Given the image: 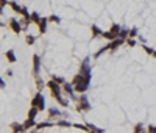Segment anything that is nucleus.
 Wrapping results in <instances>:
<instances>
[{
  "instance_id": "obj_1",
  "label": "nucleus",
  "mask_w": 156,
  "mask_h": 133,
  "mask_svg": "<svg viewBox=\"0 0 156 133\" xmlns=\"http://www.w3.org/2000/svg\"><path fill=\"white\" fill-rule=\"evenodd\" d=\"M89 83H91V77H86V75H75V78L72 80V86L77 92H84L88 88H89Z\"/></svg>"
},
{
  "instance_id": "obj_2",
  "label": "nucleus",
  "mask_w": 156,
  "mask_h": 133,
  "mask_svg": "<svg viewBox=\"0 0 156 133\" xmlns=\"http://www.w3.org/2000/svg\"><path fill=\"white\" fill-rule=\"evenodd\" d=\"M47 86L50 88V91H52L53 97L59 102V105H62V106H67V105H69V102H67V100H64L62 97H61V86H59L58 83H55L53 80H50V82L47 83Z\"/></svg>"
},
{
  "instance_id": "obj_3",
  "label": "nucleus",
  "mask_w": 156,
  "mask_h": 133,
  "mask_svg": "<svg viewBox=\"0 0 156 133\" xmlns=\"http://www.w3.org/2000/svg\"><path fill=\"white\" fill-rule=\"evenodd\" d=\"M31 106L38 108L39 111H44V108H45V100H44V96H42L41 92L36 94V97L31 100Z\"/></svg>"
},
{
  "instance_id": "obj_4",
  "label": "nucleus",
  "mask_w": 156,
  "mask_h": 133,
  "mask_svg": "<svg viewBox=\"0 0 156 133\" xmlns=\"http://www.w3.org/2000/svg\"><path fill=\"white\" fill-rule=\"evenodd\" d=\"M77 110L78 111H89L91 110V103H89V100H88V97L86 96H81L80 99H78V106H77Z\"/></svg>"
},
{
  "instance_id": "obj_5",
  "label": "nucleus",
  "mask_w": 156,
  "mask_h": 133,
  "mask_svg": "<svg viewBox=\"0 0 156 133\" xmlns=\"http://www.w3.org/2000/svg\"><path fill=\"white\" fill-rule=\"evenodd\" d=\"M80 74L81 75H86V77H91V66H89V58H86L83 63H81V67H80Z\"/></svg>"
},
{
  "instance_id": "obj_6",
  "label": "nucleus",
  "mask_w": 156,
  "mask_h": 133,
  "mask_svg": "<svg viewBox=\"0 0 156 133\" xmlns=\"http://www.w3.org/2000/svg\"><path fill=\"white\" fill-rule=\"evenodd\" d=\"M39 70H41V60L38 55H33V72H34V77L39 75Z\"/></svg>"
},
{
  "instance_id": "obj_7",
  "label": "nucleus",
  "mask_w": 156,
  "mask_h": 133,
  "mask_svg": "<svg viewBox=\"0 0 156 133\" xmlns=\"http://www.w3.org/2000/svg\"><path fill=\"white\" fill-rule=\"evenodd\" d=\"M10 27H11V30H13L14 33H17V34H19V33L22 31L21 22H19V21H16V19H10Z\"/></svg>"
},
{
  "instance_id": "obj_8",
  "label": "nucleus",
  "mask_w": 156,
  "mask_h": 133,
  "mask_svg": "<svg viewBox=\"0 0 156 133\" xmlns=\"http://www.w3.org/2000/svg\"><path fill=\"white\" fill-rule=\"evenodd\" d=\"M62 89H64V91H66V92L69 94V97H70V99H77V97H75V92H73V86H72V85H69V83H64V85H62Z\"/></svg>"
},
{
  "instance_id": "obj_9",
  "label": "nucleus",
  "mask_w": 156,
  "mask_h": 133,
  "mask_svg": "<svg viewBox=\"0 0 156 133\" xmlns=\"http://www.w3.org/2000/svg\"><path fill=\"white\" fill-rule=\"evenodd\" d=\"M122 42H123V39H120V38H117V39H114L113 42H109L108 46H106V49H108V50H114V49H117L119 46H120Z\"/></svg>"
},
{
  "instance_id": "obj_10",
  "label": "nucleus",
  "mask_w": 156,
  "mask_h": 133,
  "mask_svg": "<svg viewBox=\"0 0 156 133\" xmlns=\"http://www.w3.org/2000/svg\"><path fill=\"white\" fill-rule=\"evenodd\" d=\"M47 22H49V19H47V17H42V19L39 21V31L41 33H45V30H47Z\"/></svg>"
},
{
  "instance_id": "obj_11",
  "label": "nucleus",
  "mask_w": 156,
  "mask_h": 133,
  "mask_svg": "<svg viewBox=\"0 0 156 133\" xmlns=\"http://www.w3.org/2000/svg\"><path fill=\"white\" fill-rule=\"evenodd\" d=\"M11 130H13V133H21L24 130V125H21V124H17V122H13L11 124Z\"/></svg>"
},
{
  "instance_id": "obj_12",
  "label": "nucleus",
  "mask_w": 156,
  "mask_h": 133,
  "mask_svg": "<svg viewBox=\"0 0 156 133\" xmlns=\"http://www.w3.org/2000/svg\"><path fill=\"white\" fill-rule=\"evenodd\" d=\"M6 60L10 61V63H14V61H16V55H14L13 50H8L6 52Z\"/></svg>"
},
{
  "instance_id": "obj_13",
  "label": "nucleus",
  "mask_w": 156,
  "mask_h": 133,
  "mask_svg": "<svg viewBox=\"0 0 156 133\" xmlns=\"http://www.w3.org/2000/svg\"><path fill=\"white\" fill-rule=\"evenodd\" d=\"M34 119H27V122L24 124V130H27V128H31V127H34Z\"/></svg>"
},
{
  "instance_id": "obj_14",
  "label": "nucleus",
  "mask_w": 156,
  "mask_h": 133,
  "mask_svg": "<svg viewBox=\"0 0 156 133\" xmlns=\"http://www.w3.org/2000/svg\"><path fill=\"white\" fill-rule=\"evenodd\" d=\"M8 5H10L16 13H21V10H22V6H21V5H17V3H14V2H8Z\"/></svg>"
},
{
  "instance_id": "obj_15",
  "label": "nucleus",
  "mask_w": 156,
  "mask_h": 133,
  "mask_svg": "<svg viewBox=\"0 0 156 133\" xmlns=\"http://www.w3.org/2000/svg\"><path fill=\"white\" fill-rule=\"evenodd\" d=\"M49 114H50V118L61 116V111H59V110H56V108H50V110H49Z\"/></svg>"
},
{
  "instance_id": "obj_16",
  "label": "nucleus",
  "mask_w": 156,
  "mask_h": 133,
  "mask_svg": "<svg viewBox=\"0 0 156 133\" xmlns=\"http://www.w3.org/2000/svg\"><path fill=\"white\" fill-rule=\"evenodd\" d=\"M38 108H34V106H31V110L28 111V119H34V116H36V114H38Z\"/></svg>"
},
{
  "instance_id": "obj_17",
  "label": "nucleus",
  "mask_w": 156,
  "mask_h": 133,
  "mask_svg": "<svg viewBox=\"0 0 156 133\" xmlns=\"http://www.w3.org/2000/svg\"><path fill=\"white\" fill-rule=\"evenodd\" d=\"M30 21H34L36 24H39L41 17H39V14H38V13H31V14H30Z\"/></svg>"
},
{
  "instance_id": "obj_18",
  "label": "nucleus",
  "mask_w": 156,
  "mask_h": 133,
  "mask_svg": "<svg viewBox=\"0 0 156 133\" xmlns=\"http://www.w3.org/2000/svg\"><path fill=\"white\" fill-rule=\"evenodd\" d=\"M134 133H147V130L144 128V125H142V124H137V125H136V128H134Z\"/></svg>"
},
{
  "instance_id": "obj_19",
  "label": "nucleus",
  "mask_w": 156,
  "mask_h": 133,
  "mask_svg": "<svg viewBox=\"0 0 156 133\" xmlns=\"http://www.w3.org/2000/svg\"><path fill=\"white\" fill-rule=\"evenodd\" d=\"M92 33H94V36H98V34H103V31H100V28L97 25H92Z\"/></svg>"
},
{
  "instance_id": "obj_20",
  "label": "nucleus",
  "mask_w": 156,
  "mask_h": 133,
  "mask_svg": "<svg viewBox=\"0 0 156 133\" xmlns=\"http://www.w3.org/2000/svg\"><path fill=\"white\" fill-rule=\"evenodd\" d=\"M52 80H53L55 83H62V85H64V78H62V77H56V75H53V77H52Z\"/></svg>"
},
{
  "instance_id": "obj_21",
  "label": "nucleus",
  "mask_w": 156,
  "mask_h": 133,
  "mask_svg": "<svg viewBox=\"0 0 156 133\" xmlns=\"http://www.w3.org/2000/svg\"><path fill=\"white\" fill-rule=\"evenodd\" d=\"M36 83H38V89L41 91V89H42V88H44V82H42V80L39 78V75H38V77H36Z\"/></svg>"
},
{
  "instance_id": "obj_22",
  "label": "nucleus",
  "mask_w": 156,
  "mask_h": 133,
  "mask_svg": "<svg viewBox=\"0 0 156 133\" xmlns=\"http://www.w3.org/2000/svg\"><path fill=\"white\" fill-rule=\"evenodd\" d=\"M47 19H49L50 22H55V24H58V22L61 21L59 17H58V16H55V14H53V16H50V17H47Z\"/></svg>"
},
{
  "instance_id": "obj_23",
  "label": "nucleus",
  "mask_w": 156,
  "mask_h": 133,
  "mask_svg": "<svg viewBox=\"0 0 156 133\" xmlns=\"http://www.w3.org/2000/svg\"><path fill=\"white\" fill-rule=\"evenodd\" d=\"M50 125H53L52 122H42V124H38V128H44V127H50Z\"/></svg>"
},
{
  "instance_id": "obj_24",
  "label": "nucleus",
  "mask_w": 156,
  "mask_h": 133,
  "mask_svg": "<svg viewBox=\"0 0 156 133\" xmlns=\"http://www.w3.org/2000/svg\"><path fill=\"white\" fill-rule=\"evenodd\" d=\"M136 34H137V30H136V28H133V30L128 31V36H130V39H131V38H134Z\"/></svg>"
},
{
  "instance_id": "obj_25",
  "label": "nucleus",
  "mask_w": 156,
  "mask_h": 133,
  "mask_svg": "<svg viewBox=\"0 0 156 133\" xmlns=\"http://www.w3.org/2000/svg\"><path fill=\"white\" fill-rule=\"evenodd\" d=\"M25 41H27V44H30V46H31V44L34 42V36H30V34H28V36L25 38Z\"/></svg>"
},
{
  "instance_id": "obj_26",
  "label": "nucleus",
  "mask_w": 156,
  "mask_h": 133,
  "mask_svg": "<svg viewBox=\"0 0 156 133\" xmlns=\"http://www.w3.org/2000/svg\"><path fill=\"white\" fill-rule=\"evenodd\" d=\"M126 36H128V31H126V30H122L120 34H119V38H120V39H125Z\"/></svg>"
},
{
  "instance_id": "obj_27",
  "label": "nucleus",
  "mask_w": 156,
  "mask_h": 133,
  "mask_svg": "<svg viewBox=\"0 0 156 133\" xmlns=\"http://www.w3.org/2000/svg\"><path fill=\"white\" fill-rule=\"evenodd\" d=\"M58 124H59V125H62V127H70V122H67V121H59Z\"/></svg>"
},
{
  "instance_id": "obj_28",
  "label": "nucleus",
  "mask_w": 156,
  "mask_h": 133,
  "mask_svg": "<svg viewBox=\"0 0 156 133\" xmlns=\"http://www.w3.org/2000/svg\"><path fill=\"white\" fill-rule=\"evenodd\" d=\"M147 133H156V127H154V125H150L148 130H147Z\"/></svg>"
},
{
  "instance_id": "obj_29",
  "label": "nucleus",
  "mask_w": 156,
  "mask_h": 133,
  "mask_svg": "<svg viewBox=\"0 0 156 133\" xmlns=\"http://www.w3.org/2000/svg\"><path fill=\"white\" fill-rule=\"evenodd\" d=\"M126 44H128V46H131V47H133L136 42H134V39H130V38H128V39H126Z\"/></svg>"
},
{
  "instance_id": "obj_30",
  "label": "nucleus",
  "mask_w": 156,
  "mask_h": 133,
  "mask_svg": "<svg viewBox=\"0 0 156 133\" xmlns=\"http://www.w3.org/2000/svg\"><path fill=\"white\" fill-rule=\"evenodd\" d=\"M0 88H5V82H3L2 77H0Z\"/></svg>"
},
{
  "instance_id": "obj_31",
  "label": "nucleus",
  "mask_w": 156,
  "mask_h": 133,
  "mask_svg": "<svg viewBox=\"0 0 156 133\" xmlns=\"http://www.w3.org/2000/svg\"><path fill=\"white\" fill-rule=\"evenodd\" d=\"M2 13H3V8H2V6H0V14H2Z\"/></svg>"
},
{
  "instance_id": "obj_32",
  "label": "nucleus",
  "mask_w": 156,
  "mask_h": 133,
  "mask_svg": "<svg viewBox=\"0 0 156 133\" xmlns=\"http://www.w3.org/2000/svg\"><path fill=\"white\" fill-rule=\"evenodd\" d=\"M153 57H154V58H156V50H154V52H153Z\"/></svg>"
},
{
  "instance_id": "obj_33",
  "label": "nucleus",
  "mask_w": 156,
  "mask_h": 133,
  "mask_svg": "<svg viewBox=\"0 0 156 133\" xmlns=\"http://www.w3.org/2000/svg\"><path fill=\"white\" fill-rule=\"evenodd\" d=\"M0 25H3V24H2V22H0Z\"/></svg>"
}]
</instances>
